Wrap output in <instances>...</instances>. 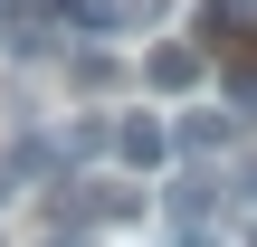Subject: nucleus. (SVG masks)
Segmentation results:
<instances>
[{
	"mask_svg": "<svg viewBox=\"0 0 257 247\" xmlns=\"http://www.w3.org/2000/svg\"><path fill=\"white\" fill-rule=\"evenodd\" d=\"M219 200H229V190H219V171H191V181L172 190V219H219Z\"/></svg>",
	"mask_w": 257,
	"mask_h": 247,
	"instance_id": "5",
	"label": "nucleus"
},
{
	"mask_svg": "<svg viewBox=\"0 0 257 247\" xmlns=\"http://www.w3.org/2000/svg\"><path fill=\"white\" fill-rule=\"evenodd\" d=\"M229 133H238V114H219V105H200V114H181V124H172V143H181V152H219Z\"/></svg>",
	"mask_w": 257,
	"mask_h": 247,
	"instance_id": "4",
	"label": "nucleus"
},
{
	"mask_svg": "<svg viewBox=\"0 0 257 247\" xmlns=\"http://www.w3.org/2000/svg\"><path fill=\"white\" fill-rule=\"evenodd\" d=\"M57 19H76V29H114L124 19V0H48Z\"/></svg>",
	"mask_w": 257,
	"mask_h": 247,
	"instance_id": "6",
	"label": "nucleus"
},
{
	"mask_svg": "<svg viewBox=\"0 0 257 247\" xmlns=\"http://www.w3.org/2000/svg\"><path fill=\"white\" fill-rule=\"evenodd\" d=\"M200 38L210 48H248L257 38V0H200Z\"/></svg>",
	"mask_w": 257,
	"mask_h": 247,
	"instance_id": "1",
	"label": "nucleus"
},
{
	"mask_svg": "<svg viewBox=\"0 0 257 247\" xmlns=\"http://www.w3.org/2000/svg\"><path fill=\"white\" fill-rule=\"evenodd\" d=\"M114 152H124L134 171H153V162L172 152V124H153V114H124V124H114Z\"/></svg>",
	"mask_w": 257,
	"mask_h": 247,
	"instance_id": "2",
	"label": "nucleus"
},
{
	"mask_svg": "<svg viewBox=\"0 0 257 247\" xmlns=\"http://www.w3.org/2000/svg\"><path fill=\"white\" fill-rule=\"evenodd\" d=\"M238 247H257V228H248V238H238Z\"/></svg>",
	"mask_w": 257,
	"mask_h": 247,
	"instance_id": "9",
	"label": "nucleus"
},
{
	"mask_svg": "<svg viewBox=\"0 0 257 247\" xmlns=\"http://www.w3.org/2000/svg\"><path fill=\"white\" fill-rule=\"evenodd\" d=\"M200 67H210L200 48H153V57H143V76H153L162 95H191V86H200Z\"/></svg>",
	"mask_w": 257,
	"mask_h": 247,
	"instance_id": "3",
	"label": "nucleus"
},
{
	"mask_svg": "<svg viewBox=\"0 0 257 247\" xmlns=\"http://www.w3.org/2000/svg\"><path fill=\"white\" fill-rule=\"evenodd\" d=\"M10 10H19V0H0V19H10Z\"/></svg>",
	"mask_w": 257,
	"mask_h": 247,
	"instance_id": "8",
	"label": "nucleus"
},
{
	"mask_svg": "<svg viewBox=\"0 0 257 247\" xmlns=\"http://www.w3.org/2000/svg\"><path fill=\"white\" fill-rule=\"evenodd\" d=\"M229 95H238V105L257 114V67H238V76H229Z\"/></svg>",
	"mask_w": 257,
	"mask_h": 247,
	"instance_id": "7",
	"label": "nucleus"
}]
</instances>
